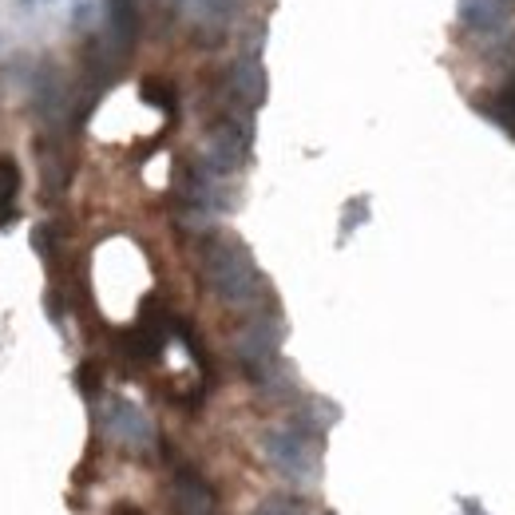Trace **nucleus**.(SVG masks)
I'll return each mask as SVG.
<instances>
[{
    "instance_id": "nucleus-4",
    "label": "nucleus",
    "mask_w": 515,
    "mask_h": 515,
    "mask_svg": "<svg viewBox=\"0 0 515 515\" xmlns=\"http://www.w3.org/2000/svg\"><path fill=\"white\" fill-rule=\"evenodd\" d=\"M16 187H20V171H16L12 159L0 155V210H8V202H12Z\"/></svg>"
},
{
    "instance_id": "nucleus-2",
    "label": "nucleus",
    "mask_w": 515,
    "mask_h": 515,
    "mask_svg": "<svg viewBox=\"0 0 515 515\" xmlns=\"http://www.w3.org/2000/svg\"><path fill=\"white\" fill-rule=\"evenodd\" d=\"M135 0H107V36L115 40V52H128L135 40Z\"/></svg>"
},
{
    "instance_id": "nucleus-3",
    "label": "nucleus",
    "mask_w": 515,
    "mask_h": 515,
    "mask_svg": "<svg viewBox=\"0 0 515 515\" xmlns=\"http://www.w3.org/2000/svg\"><path fill=\"white\" fill-rule=\"evenodd\" d=\"M230 88L238 91L246 104H258L261 96H266V72H261V64H258V56L250 52V56H242L238 64H234V72H230Z\"/></svg>"
},
{
    "instance_id": "nucleus-1",
    "label": "nucleus",
    "mask_w": 515,
    "mask_h": 515,
    "mask_svg": "<svg viewBox=\"0 0 515 515\" xmlns=\"http://www.w3.org/2000/svg\"><path fill=\"white\" fill-rule=\"evenodd\" d=\"M460 20L476 32H495L508 20V0H460Z\"/></svg>"
},
{
    "instance_id": "nucleus-5",
    "label": "nucleus",
    "mask_w": 515,
    "mask_h": 515,
    "mask_svg": "<svg viewBox=\"0 0 515 515\" xmlns=\"http://www.w3.org/2000/svg\"><path fill=\"white\" fill-rule=\"evenodd\" d=\"M234 4H238V0H199V8H202L207 16H226Z\"/></svg>"
}]
</instances>
